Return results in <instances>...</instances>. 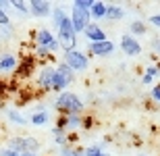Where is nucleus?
<instances>
[{"label": "nucleus", "instance_id": "f257e3e1", "mask_svg": "<svg viewBox=\"0 0 160 156\" xmlns=\"http://www.w3.org/2000/svg\"><path fill=\"white\" fill-rule=\"evenodd\" d=\"M56 108L62 114H79V113H83V102L71 92H62L56 98Z\"/></svg>", "mask_w": 160, "mask_h": 156}, {"label": "nucleus", "instance_id": "f03ea898", "mask_svg": "<svg viewBox=\"0 0 160 156\" xmlns=\"http://www.w3.org/2000/svg\"><path fill=\"white\" fill-rule=\"evenodd\" d=\"M73 75L75 73L69 69V67L65 65V63H60L56 69H54V77H52V90L56 92H62L67 90V85L73 83Z\"/></svg>", "mask_w": 160, "mask_h": 156}, {"label": "nucleus", "instance_id": "7ed1b4c3", "mask_svg": "<svg viewBox=\"0 0 160 156\" xmlns=\"http://www.w3.org/2000/svg\"><path fill=\"white\" fill-rule=\"evenodd\" d=\"M65 65L75 73V71H85L88 65H89V60H88V56H85L83 52L71 50V52H65Z\"/></svg>", "mask_w": 160, "mask_h": 156}, {"label": "nucleus", "instance_id": "20e7f679", "mask_svg": "<svg viewBox=\"0 0 160 156\" xmlns=\"http://www.w3.org/2000/svg\"><path fill=\"white\" fill-rule=\"evenodd\" d=\"M8 148L19 152V154H23V152H36L38 148H40V144H38V139H33V138H12L11 142H8Z\"/></svg>", "mask_w": 160, "mask_h": 156}, {"label": "nucleus", "instance_id": "39448f33", "mask_svg": "<svg viewBox=\"0 0 160 156\" xmlns=\"http://www.w3.org/2000/svg\"><path fill=\"white\" fill-rule=\"evenodd\" d=\"M36 44H38V46H42V48H46L48 52H56V50L60 48L58 40H56V38H54L48 29H40L36 33Z\"/></svg>", "mask_w": 160, "mask_h": 156}, {"label": "nucleus", "instance_id": "423d86ee", "mask_svg": "<svg viewBox=\"0 0 160 156\" xmlns=\"http://www.w3.org/2000/svg\"><path fill=\"white\" fill-rule=\"evenodd\" d=\"M71 23H73V31H75V36L77 33H81V31H85V27L89 25V13L88 11H79V8H73V15L71 17Z\"/></svg>", "mask_w": 160, "mask_h": 156}, {"label": "nucleus", "instance_id": "0eeeda50", "mask_svg": "<svg viewBox=\"0 0 160 156\" xmlns=\"http://www.w3.org/2000/svg\"><path fill=\"white\" fill-rule=\"evenodd\" d=\"M29 15H33V17H48V15H52V4L46 2V0H31Z\"/></svg>", "mask_w": 160, "mask_h": 156}, {"label": "nucleus", "instance_id": "6e6552de", "mask_svg": "<svg viewBox=\"0 0 160 156\" xmlns=\"http://www.w3.org/2000/svg\"><path fill=\"white\" fill-rule=\"evenodd\" d=\"M121 48H123L125 54H129V56H137V54L142 52V46L137 42L133 36H123L121 38Z\"/></svg>", "mask_w": 160, "mask_h": 156}, {"label": "nucleus", "instance_id": "1a4fd4ad", "mask_svg": "<svg viewBox=\"0 0 160 156\" xmlns=\"http://www.w3.org/2000/svg\"><path fill=\"white\" fill-rule=\"evenodd\" d=\"M89 52L96 54V56H108V54H112V52H114V44L110 42V40L89 44Z\"/></svg>", "mask_w": 160, "mask_h": 156}, {"label": "nucleus", "instance_id": "9d476101", "mask_svg": "<svg viewBox=\"0 0 160 156\" xmlns=\"http://www.w3.org/2000/svg\"><path fill=\"white\" fill-rule=\"evenodd\" d=\"M85 38H88L92 44H96V42H104L106 40V33H104V29H102L100 25H96V23H89L88 27H85Z\"/></svg>", "mask_w": 160, "mask_h": 156}, {"label": "nucleus", "instance_id": "9b49d317", "mask_svg": "<svg viewBox=\"0 0 160 156\" xmlns=\"http://www.w3.org/2000/svg\"><path fill=\"white\" fill-rule=\"evenodd\" d=\"M52 77H54V67H44L38 75V85L42 90H52Z\"/></svg>", "mask_w": 160, "mask_h": 156}, {"label": "nucleus", "instance_id": "f8f14e48", "mask_svg": "<svg viewBox=\"0 0 160 156\" xmlns=\"http://www.w3.org/2000/svg\"><path fill=\"white\" fill-rule=\"evenodd\" d=\"M17 58L12 56V54H4V56H0V73H11L17 69Z\"/></svg>", "mask_w": 160, "mask_h": 156}, {"label": "nucleus", "instance_id": "ddd939ff", "mask_svg": "<svg viewBox=\"0 0 160 156\" xmlns=\"http://www.w3.org/2000/svg\"><path fill=\"white\" fill-rule=\"evenodd\" d=\"M89 17H94V19H104V17H106V4H104V2H98V0H94V4H92V8H89Z\"/></svg>", "mask_w": 160, "mask_h": 156}, {"label": "nucleus", "instance_id": "4468645a", "mask_svg": "<svg viewBox=\"0 0 160 156\" xmlns=\"http://www.w3.org/2000/svg\"><path fill=\"white\" fill-rule=\"evenodd\" d=\"M83 125L81 114H65V129H77Z\"/></svg>", "mask_w": 160, "mask_h": 156}, {"label": "nucleus", "instance_id": "2eb2a0df", "mask_svg": "<svg viewBox=\"0 0 160 156\" xmlns=\"http://www.w3.org/2000/svg\"><path fill=\"white\" fill-rule=\"evenodd\" d=\"M123 8L121 6H110L106 4V19H112V21H117V19H123Z\"/></svg>", "mask_w": 160, "mask_h": 156}, {"label": "nucleus", "instance_id": "dca6fc26", "mask_svg": "<svg viewBox=\"0 0 160 156\" xmlns=\"http://www.w3.org/2000/svg\"><path fill=\"white\" fill-rule=\"evenodd\" d=\"M11 8L19 11L21 15H29V2H23V0H12V2H11Z\"/></svg>", "mask_w": 160, "mask_h": 156}, {"label": "nucleus", "instance_id": "f3484780", "mask_svg": "<svg viewBox=\"0 0 160 156\" xmlns=\"http://www.w3.org/2000/svg\"><path fill=\"white\" fill-rule=\"evenodd\" d=\"M60 156H85V150H81V148H69V146H62V148H60Z\"/></svg>", "mask_w": 160, "mask_h": 156}, {"label": "nucleus", "instance_id": "a211bd4d", "mask_svg": "<svg viewBox=\"0 0 160 156\" xmlns=\"http://www.w3.org/2000/svg\"><path fill=\"white\" fill-rule=\"evenodd\" d=\"M31 123H33V125H46V123H48V114L44 113V110L31 114Z\"/></svg>", "mask_w": 160, "mask_h": 156}, {"label": "nucleus", "instance_id": "6ab92c4d", "mask_svg": "<svg viewBox=\"0 0 160 156\" xmlns=\"http://www.w3.org/2000/svg\"><path fill=\"white\" fill-rule=\"evenodd\" d=\"M92 4H94V0H75V2H73V8H79V11H88L89 13Z\"/></svg>", "mask_w": 160, "mask_h": 156}, {"label": "nucleus", "instance_id": "aec40b11", "mask_svg": "<svg viewBox=\"0 0 160 156\" xmlns=\"http://www.w3.org/2000/svg\"><path fill=\"white\" fill-rule=\"evenodd\" d=\"M65 17H69V15H65V11H62V8H54L52 19H54V25H56V27H58V25L65 21Z\"/></svg>", "mask_w": 160, "mask_h": 156}, {"label": "nucleus", "instance_id": "412c9836", "mask_svg": "<svg viewBox=\"0 0 160 156\" xmlns=\"http://www.w3.org/2000/svg\"><path fill=\"white\" fill-rule=\"evenodd\" d=\"M131 31H133L135 36H142V33H146V25H143L142 21H133V23H131Z\"/></svg>", "mask_w": 160, "mask_h": 156}, {"label": "nucleus", "instance_id": "4be33fe9", "mask_svg": "<svg viewBox=\"0 0 160 156\" xmlns=\"http://www.w3.org/2000/svg\"><path fill=\"white\" fill-rule=\"evenodd\" d=\"M85 156H108V154L102 152V146H89L85 150Z\"/></svg>", "mask_w": 160, "mask_h": 156}, {"label": "nucleus", "instance_id": "5701e85b", "mask_svg": "<svg viewBox=\"0 0 160 156\" xmlns=\"http://www.w3.org/2000/svg\"><path fill=\"white\" fill-rule=\"evenodd\" d=\"M6 114H8V119H11V121H15V123H19V125H25V119H23L19 113H15V110H8Z\"/></svg>", "mask_w": 160, "mask_h": 156}, {"label": "nucleus", "instance_id": "b1692460", "mask_svg": "<svg viewBox=\"0 0 160 156\" xmlns=\"http://www.w3.org/2000/svg\"><path fill=\"white\" fill-rule=\"evenodd\" d=\"M6 25H11V19L4 11H0V27H6Z\"/></svg>", "mask_w": 160, "mask_h": 156}, {"label": "nucleus", "instance_id": "393cba45", "mask_svg": "<svg viewBox=\"0 0 160 156\" xmlns=\"http://www.w3.org/2000/svg\"><path fill=\"white\" fill-rule=\"evenodd\" d=\"M158 73H160V69H158V67H154V65H150V67H148V71H146V75H150V77L154 79L156 75H158Z\"/></svg>", "mask_w": 160, "mask_h": 156}, {"label": "nucleus", "instance_id": "a878e982", "mask_svg": "<svg viewBox=\"0 0 160 156\" xmlns=\"http://www.w3.org/2000/svg\"><path fill=\"white\" fill-rule=\"evenodd\" d=\"M0 156H19V152L11 150V148H4V150H0Z\"/></svg>", "mask_w": 160, "mask_h": 156}, {"label": "nucleus", "instance_id": "bb28decb", "mask_svg": "<svg viewBox=\"0 0 160 156\" xmlns=\"http://www.w3.org/2000/svg\"><path fill=\"white\" fill-rule=\"evenodd\" d=\"M150 23L156 25V27H160V13H158V15H152V17H150Z\"/></svg>", "mask_w": 160, "mask_h": 156}, {"label": "nucleus", "instance_id": "cd10ccee", "mask_svg": "<svg viewBox=\"0 0 160 156\" xmlns=\"http://www.w3.org/2000/svg\"><path fill=\"white\" fill-rule=\"evenodd\" d=\"M152 98H154L156 102H160V85H156L154 90H152Z\"/></svg>", "mask_w": 160, "mask_h": 156}, {"label": "nucleus", "instance_id": "c85d7f7f", "mask_svg": "<svg viewBox=\"0 0 160 156\" xmlns=\"http://www.w3.org/2000/svg\"><path fill=\"white\" fill-rule=\"evenodd\" d=\"M8 8H11V2H8V0H0V11H8Z\"/></svg>", "mask_w": 160, "mask_h": 156}, {"label": "nucleus", "instance_id": "c756f323", "mask_svg": "<svg viewBox=\"0 0 160 156\" xmlns=\"http://www.w3.org/2000/svg\"><path fill=\"white\" fill-rule=\"evenodd\" d=\"M36 52H38V56H48V54H50L46 48H42V46H38V48H36Z\"/></svg>", "mask_w": 160, "mask_h": 156}, {"label": "nucleus", "instance_id": "7c9ffc66", "mask_svg": "<svg viewBox=\"0 0 160 156\" xmlns=\"http://www.w3.org/2000/svg\"><path fill=\"white\" fill-rule=\"evenodd\" d=\"M152 81H154V79L150 77V75H143V83H152Z\"/></svg>", "mask_w": 160, "mask_h": 156}, {"label": "nucleus", "instance_id": "2f4dec72", "mask_svg": "<svg viewBox=\"0 0 160 156\" xmlns=\"http://www.w3.org/2000/svg\"><path fill=\"white\" fill-rule=\"evenodd\" d=\"M19 156H38L36 152H23V154H19Z\"/></svg>", "mask_w": 160, "mask_h": 156}, {"label": "nucleus", "instance_id": "473e14b6", "mask_svg": "<svg viewBox=\"0 0 160 156\" xmlns=\"http://www.w3.org/2000/svg\"><path fill=\"white\" fill-rule=\"evenodd\" d=\"M158 50H160V44H158Z\"/></svg>", "mask_w": 160, "mask_h": 156}]
</instances>
